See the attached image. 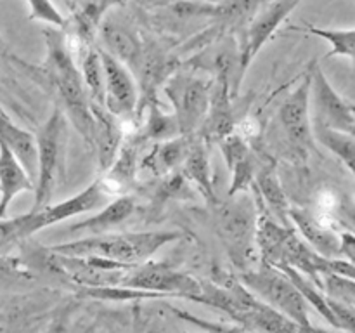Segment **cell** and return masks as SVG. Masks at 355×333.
Segmentation results:
<instances>
[{
    "label": "cell",
    "mask_w": 355,
    "mask_h": 333,
    "mask_svg": "<svg viewBox=\"0 0 355 333\" xmlns=\"http://www.w3.org/2000/svg\"><path fill=\"white\" fill-rule=\"evenodd\" d=\"M47 56L42 66H31L40 75L44 87H47L61 103L68 120L89 146H94L96 118L92 113V101L87 90L83 73L76 66L73 54L71 35L64 28L44 30Z\"/></svg>",
    "instance_id": "6da1fadb"
},
{
    "label": "cell",
    "mask_w": 355,
    "mask_h": 333,
    "mask_svg": "<svg viewBox=\"0 0 355 333\" xmlns=\"http://www.w3.org/2000/svg\"><path fill=\"white\" fill-rule=\"evenodd\" d=\"M182 238L179 231H142V232H104L83 236L71 241L49 246V250L73 257H103L114 262L137 266L155 255L163 245Z\"/></svg>",
    "instance_id": "7a4b0ae2"
},
{
    "label": "cell",
    "mask_w": 355,
    "mask_h": 333,
    "mask_svg": "<svg viewBox=\"0 0 355 333\" xmlns=\"http://www.w3.org/2000/svg\"><path fill=\"white\" fill-rule=\"evenodd\" d=\"M259 205V203H257ZM253 203L248 191L229 196L214 205V228L224 245L225 253L238 271L253 269L259 259L257 245V224L259 208Z\"/></svg>",
    "instance_id": "3957f363"
},
{
    "label": "cell",
    "mask_w": 355,
    "mask_h": 333,
    "mask_svg": "<svg viewBox=\"0 0 355 333\" xmlns=\"http://www.w3.org/2000/svg\"><path fill=\"white\" fill-rule=\"evenodd\" d=\"M111 198H113V194L110 193L104 180L96 179L82 193L75 194V196L68 198L64 201H59L55 205H49L44 210L28 212V214L14 219H2V222H0V245H2L3 250H7L9 245L30 238L31 234H35L40 229H45L49 225L66 221V219L76 217V215L94 210V208L107 205Z\"/></svg>",
    "instance_id": "277c9868"
},
{
    "label": "cell",
    "mask_w": 355,
    "mask_h": 333,
    "mask_svg": "<svg viewBox=\"0 0 355 333\" xmlns=\"http://www.w3.org/2000/svg\"><path fill=\"white\" fill-rule=\"evenodd\" d=\"M238 278L270 307L293 319L304 330H314L309 318V302L283 269L260 260L253 269L238 271Z\"/></svg>",
    "instance_id": "5b68a950"
},
{
    "label": "cell",
    "mask_w": 355,
    "mask_h": 333,
    "mask_svg": "<svg viewBox=\"0 0 355 333\" xmlns=\"http://www.w3.org/2000/svg\"><path fill=\"white\" fill-rule=\"evenodd\" d=\"M40 149V170H38L37 189H35L33 208L40 212L49 207L58 180L64 173L66 148H68V117L61 108H55L37 134Z\"/></svg>",
    "instance_id": "8992f818"
},
{
    "label": "cell",
    "mask_w": 355,
    "mask_h": 333,
    "mask_svg": "<svg viewBox=\"0 0 355 333\" xmlns=\"http://www.w3.org/2000/svg\"><path fill=\"white\" fill-rule=\"evenodd\" d=\"M211 85L214 82L198 78L187 71H173L166 78L163 92L172 103L182 135H196L203 127L210 110Z\"/></svg>",
    "instance_id": "52a82bcc"
},
{
    "label": "cell",
    "mask_w": 355,
    "mask_h": 333,
    "mask_svg": "<svg viewBox=\"0 0 355 333\" xmlns=\"http://www.w3.org/2000/svg\"><path fill=\"white\" fill-rule=\"evenodd\" d=\"M121 287L155 291V293H162L165 297L196 300L198 295H201L203 291V281L175 269L170 264L146 260L127 271Z\"/></svg>",
    "instance_id": "ba28073f"
},
{
    "label": "cell",
    "mask_w": 355,
    "mask_h": 333,
    "mask_svg": "<svg viewBox=\"0 0 355 333\" xmlns=\"http://www.w3.org/2000/svg\"><path fill=\"white\" fill-rule=\"evenodd\" d=\"M300 2L302 0H270L266 6L260 7V10L252 17V21L239 31L238 87L253 59L259 56L263 45L274 37V33L284 23V19L297 9Z\"/></svg>",
    "instance_id": "9c48e42d"
},
{
    "label": "cell",
    "mask_w": 355,
    "mask_h": 333,
    "mask_svg": "<svg viewBox=\"0 0 355 333\" xmlns=\"http://www.w3.org/2000/svg\"><path fill=\"white\" fill-rule=\"evenodd\" d=\"M311 110L312 123L352 134L355 127V104L343 99L321 66L314 65L311 71Z\"/></svg>",
    "instance_id": "30bf717a"
},
{
    "label": "cell",
    "mask_w": 355,
    "mask_h": 333,
    "mask_svg": "<svg viewBox=\"0 0 355 333\" xmlns=\"http://www.w3.org/2000/svg\"><path fill=\"white\" fill-rule=\"evenodd\" d=\"M311 73L300 82V85L286 96L277 111V118L283 127L284 134L290 139L291 144L297 148L314 149L315 135L314 123H312L311 110Z\"/></svg>",
    "instance_id": "8fae6325"
},
{
    "label": "cell",
    "mask_w": 355,
    "mask_h": 333,
    "mask_svg": "<svg viewBox=\"0 0 355 333\" xmlns=\"http://www.w3.org/2000/svg\"><path fill=\"white\" fill-rule=\"evenodd\" d=\"M101 49L104 62V75H106V108L121 120H134L137 118L139 87L135 83L130 68L120 59L114 58L110 51Z\"/></svg>",
    "instance_id": "7c38bea8"
},
{
    "label": "cell",
    "mask_w": 355,
    "mask_h": 333,
    "mask_svg": "<svg viewBox=\"0 0 355 333\" xmlns=\"http://www.w3.org/2000/svg\"><path fill=\"white\" fill-rule=\"evenodd\" d=\"M291 221L305 241L328 259L342 257V232L335 214L318 208L291 207Z\"/></svg>",
    "instance_id": "4fadbf2b"
},
{
    "label": "cell",
    "mask_w": 355,
    "mask_h": 333,
    "mask_svg": "<svg viewBox=\"0 0 355 333\" xmlns=\"http://www.w3.org/2000/svg\"><path fill=\"white\" fill-rule=\"evenodd\" d=\"M232 82L234 80L231 73L215 75L214 85H211L210 110H208L203 127L198 132V135L208 144L220 142L236 130L234 111H232V96H234Z\"/></svg>",
    "instance_id": "5bb4252c"
},
{
    "label": "cell",
    "mask_w": 355,
    "mask_h": 333,
    "mask_svg": "<svg viewBox=\"0 0 355 333\" xmlns=\"http://www.w3.org/2000/svg\"><path fill=\"white\" fill-rule=\"evenodd\" d=\"M222 156H224L227 169L231 170V184H229V196L250 191L255 186L257 166L253 160L252 149L243 134L234 130L227 137L218 142Z\"/></svg>",
    "instance_id": "9a60e30c"
},
{
    "label": "cell",
    "mask_w": 355,
    "mask_h": 333,
    "mask_svg": "<svg viewBox=\"0 0 355 333\" xmlns=\"http://www.w3.org/2000/svg\"><path fill=\"white\" fill-rule=\"evenodd\" d=\"M92 113L96 118L94 148L97 149L101 172H106L116 160L121 149V139L125 137V121L111 113L106 106L92 103Z\"/></svg>",
    "instance_id": "2e32d148"
},
{
    "label": "cell",
    "mask_w": 355,
    "mask_h": 333,
    "mask_svg": "<svg viewBox=\"0 0 355 333\" xmlns=\"http://www.w3.org/2000/svg\"><path fill=\"white\" fill-rule=\"evenodd\" d=\"M99 35L103 38V44L106 51H110L114 58L120 59L121 62L130 69L137 71L139 62H141L144 47L141 37L135 30H132L123 21L107 17L99 28Z\"/></svg>",
    "instance_id": "e0dca14e"
},
{
    "label": "cell",
    "mask_w": 355,
    "mask_h": 333,
    "mask_svg": "<svg viewBox=\"0 0 355 333\" xmlns=\"http://www.w3.org/2000/svg\"><path fill=\"white\" fill-rule=\"evenodd\" d=\"M0 134L2 142L12 151L21 162V165L26 169L31 179L37 184L38 170H40V149H38V137L24 128L17 127L6 110H2V120H0Z\"/></svg>",
    "instance_id": "ac0fdd59"
},
{
    "label": "cell",
    "mask_w": 355,
    "mask_h": 333,
    "mask_svg": "<svg viewBox=\"0 0 355 333\" xmlns=\"http://www.w3.org/2000/svg\"><path fill=\"white\" fill-rule=\"evenodd\" d=\"M2 155H0V221L7 217L9 205L14 198L23 191L37 189V184L31 179L19 160L12 155L7 144H0Z\"/></svg>",
    "instance_id": "d6986e66"
},
{
    "label": "cell",
    "mask_w": 355,
    "mask_h": 333,
    "mask_svg": "<svg viewBox=\"0 0 355 333\" xmlns=\"http://www.w3.org/2000/svg\"><path fill=\"white\" fill-rule=\"evenodd\" d=\"M135 208V200L134 196H128V194H121L116 196L113 201H110L107 205H104L103 210L99 212L94 217H89L83 222H76L68 228V232L71 234H80L83 238V234L96 236V234H104V232L110 231L114 225H120L121 222L127 221L132 215Z\"/></svg>",
    "instance_id": "ffe728a7"
},
{
    "label": "cell",
    "mask_w": 355,
    "mask_h": 333,
    "mask_svg": "<svg viewBox=\"0 0 355 333\" xmlns=\"http://www.w3.org/2000/svg\"><path fill=\"white\" fill-rule=\"evenodd\" d=\"M253 189L262 198L266 207L269 208V212L277 221H281L286 225H293V221H291V207L293 205L290 203L286 191L281 186V180L277 177L274 165H267L263 169L257 170Z\"/></svg>",
    "instance_id": "44dd1931"
},
{
    "label": "cell",
    "mask_w": 355,
    "mask_h": 333,
    "mask_svg": "<svg viewBox=\"0 0 355 333\" xmlns=\"http://www.w3.org/2000/svg\"><path fill=\"white\" fill-rule=\"evenodd\" d=\"M193 142V135H179V137L166 139L165 142H158L141 162V169L149 170L155 176H166L175 166L182 165L186 156L189 155Z\"/></svg>",
    "instance_id": "7402d4cb"
},
{
    "label": "cell",
    "mask_w": 355,
    "mask_h": 333,
    "mask_svg": "<svg viewBox=\"0 0 355 333\" xmlns=\"http://www.w3.org/2000/svg\"><path fill=\"white\" fill-rule=\"evenodd\" d=\"M182 172L184 176L189 179V182L194 184L198 193L203 194V196L207 198L208 203L214 207L218 201V198L214 191V184H211L210 163H208L207 155V142H205L200 135H196V139H194L193 146H191L189 149V155L184 160Z\"/></svg>",
    "instance_id": "603a6c76"
},
{
    "label": "cell",
    "mask_w": 355,
    "mask_h": 333,
    "mask_svg": "<svg viewBox=\"0 0 355 333\" xmlns=\"http://www.w3.org/2000/svg\"><path fill=\"white\" fill-rule=\"evenodd\" d=\"M290 31H304V33L315 35L331 45V51L326 58H349L355 68V28H319L315 24H304V26H293Z\"/></svg>",
    "instance_id": "cb8c5ba5"
},
{
    "label": "cell",
    "mask_w": 355,
    "mask_h": 333,
    "mask_svg": "<svg viewBox=\"0 0 355 333\" xmlns=\"http://www.w3.org/2000/svg\"><path fill=\"white\" fill-rule=\"evenodd\" d=\"M315 141L324 146L326 149L338 156L343 165L350 170L355 177V137L349 132H340L335 128L314 125Z\"/></svg>",
    "instance_id": "d4e9b609"
},
{
    "label": "cell",
    "mask_w": 355,
    "mask_h": 333,
    "mask_svg": "<svg viewBox=\"0 0 355 333\" xmlns=\"http://www.w3.org/2000/svg\"><path fill=\"white\" fill-rule=\"evenodd\" d=\"M82 73L85 78L87 90L90 101L101 106H106V75H104V62L101 49H87L82 56Z\"/></svg>",
    "instance_id": "484cf974"
},
{
    "label": "cell",
    "mask_w": 355,
    "mask_h": 333,
    "mask_svg": "<svg viewBox=\"0 0 355 333\" xmlns=\"http://www.w3.org/2000/svg\"><path fill=\"white\" fill-rule=\"evenodd\" d=\"M180 128L175 114L163 113L159 104L149 106V120L144 130L139 135L141 139H156V141H166V139L179 137Z\"/></svg>",
    "instance_id": "4316f807"
},
{
    "label": "cell",
    "mask_w": 355,
    "mask_h": 333,
    "mask_svg": "<svg viewBox=\"0 0 355 333\" xmlns=\"http://www.w3.org/2000/svg\"><path fill=\"white\" fill-rule=\"evenodd\" d=\"M322 290L329 297L355 307V280L336 273L322 274Z\"/></svg>",
    "instance_id": "83f0119b"
},
{
    "label": "cell",
    "mask_w": 355,
    "mask_h": 333,
    "mask_svg": "<svg viewBox=\"0 0 355 333\" xmlns=\"http://www.w3.org/2000/svg\"><path fill=\"white\" fill-rule=\"evenodd\" d=\"M30 6V19L31 21H42V23L52 24L58 28L68 26L66 17L59 12L58 7L52 3V0H26Z\"/></svg>",
    "instance_id": "f1b7e54d"
},
{
    "label": "cell",
    "mask_w": 355,
    "mask_h": 333,
    "mask_svg": "<svg viewBox=\"0 0 355 333\" xmlns=\"http://www.w3.org/2000/svg\"><path fill=\"white\" fill-rule=\"evenodd\" d=\"M329 305H331L333 312L336 316V323H338V330H347V332H355V307L345 304L342 300L329 297Z\"/></svg>",
    "instance_id": "f546056e"
},
{
    "label": "cell",
    "mask_w": 355,
    "mask_h": 333,
    "mask_svg": "<svg viewBox=\"0 0 355 333\" xmlns=\"http://www.w3.org/2000/svg\"><path fill=\"white\" fill-rule=\"evenodd\" d=\"M342 257L355 264V232H342Z\"/></svg>",
    "instance_id": "4dcf8cb0"
},
{
    "label": "cell",
    "mask_w": 355,
    "mask_h": 333,
    "mask_svg": "<svg viewBox=\"0 0 355 333\" xmlns=\"http://www.w3.org/2000/svg\"><path fill=\"white\" fill-rule=\"evenodd\" d=\"M352 135L355 137V127H354V132H352Z\"/></svg>",
    "instance_id": "1f68e13d"
}]
</instances>
